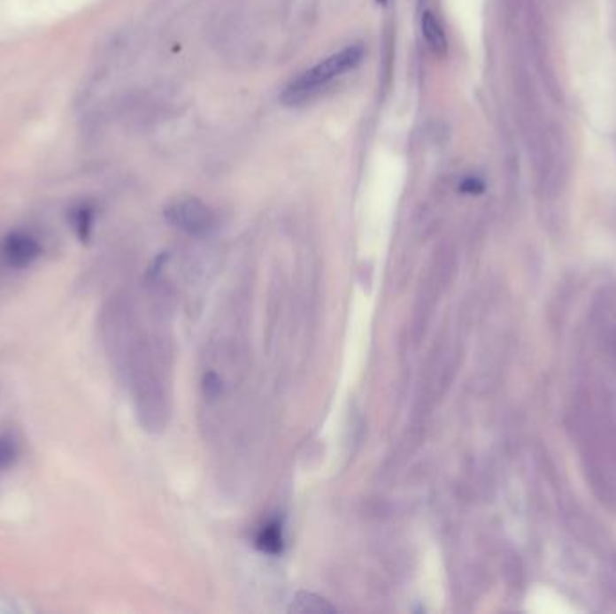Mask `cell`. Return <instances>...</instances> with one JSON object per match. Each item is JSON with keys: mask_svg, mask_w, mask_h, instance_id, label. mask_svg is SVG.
I'll return each instance as SVG.
<instances>
[{"mask_svg": "<svg viewBox=\"0 0 616 614\" xmlns=\"http://www.w3.org/2000/svg\"><path fill=\"white\" fill-rule=\"evenodd\" d=\"M363 57H365V47L358 45V43L341 49L339 53L328 57L327 60H323L316 67L303 73L296 81H292L289 85V88L283 92L281 101L287 105L297 104V101L308 97L312 92H316L321 87H325L327 83H330L332 80L355 69L358 64L363 62Z\"/></svg>", "mask_w": 616, "mask_h": 614, "instance_id": "cell-1", "label": "cell"}, {"mask_svg": "<svg viewBox=\"0 0 616 614\" xmlns=\"http://www.w3.org/2000/svg\"><path fill=\"white\" fill-rule=\"evenodd\" d=\"M165 217L173 227L193 236L210 234L217 224L212 210L193 196H182L170 202L165 210Z\"/></svg>", "mask_w": 616, "mask_h": 614, "instance_id": "cell-2", "label": "cell"}, {"mask_svg": "<svg viewBox=\"0 0 616 614\" xmlns=\"http://www.w3.org/2000/svg\"><path fill=\"white\" fill-rule=\"evenodd\" d=\"M42 254L38 240L24 231H13L0 242V258L10 269H27Z\"/></svg>", "mask_w": 616, "mask_h": 614, "instance_id": "cell-3", "label": "cell"}, {"mask_svg": "<svg viewBox=\"0 0 616 614\" xmlns=\"http://www.w3.org/2000/svg\"><path fill=\"white\" fill-rule=\"evenodd\" d=\"M422 31H424V36H426L429 47L435 50L436 55L443 57L447 53V38H445V33H443L440 22L436 20V17L431 12H426L422 15Z\"/></svg>", "mask_w": 616, "mask_h": 614, "instance_id": "cell-4", "label": "cell"}, {"mask_svg": "<svg viewBox=\"0 0 616 614\" xmlns=\"http://www.w3.org/2000/svg\"><path fill=\"white\" fill-rule=\"evenodd\" d=\"M334 610L335 607L330 605L328 600L314 593H299L290 605V612H299V614H327Z\"/></svg>", "mask_w": 616, "mask_h": 614, "instance_id": "cell-5", "label": "cell"}, {"mask_svg": "<svg viewBox=\"0 0 616 614\" xmlns=\"http://www.w3.org/2000/svg\"><path fill=\"white\" fill-rule=\"evenodd\" d=\"M256 546H258L264 553L269 555H278L283 551V530L278 521L267 523L258 537H256Z\"/></svg>", "mask_w": 616, "mask_h": 614, "instance_id": "cell-6", "label": "cell"}, {"mask_svg": "<svg viewBox=\"0 0 616 614\" xmlns=\"http://www.w3.org/2000/svg\"><path fill=\"white\" fill-rule=\"evenodd\" d=\"M71 224L74 227V233L76 236L87 243L90 240V234H92V226H94V211L90 206H87V203H83V206H78L71 211Z\"/></svg>", "mask_w": 616, "mask_h": 614, "instance_id": "cell-7", "label": "cell"}, {"mask_svg": "<svg viewBox=\"0 0 616 614\" xmlns=\"http://www.w3.org/2000/svg\"><path fill=\"white\" fill-rule=\"evenodd\" d=\"M19 456V443L13 434L0 436V471L10 469Z\"/></svg>", "mask_w": 616, "mask_h": 614, "instance_id": "cell-8", "label": "cell"}, {"mask_svg": "<svg viewBox=\"0 0 616 614\" xmlns=\"http://www.w3.org/2000/svg\"><path fill=\"white\" fill-rule=\"evenodd\" d=\"M461 189L467 191V193H481L483 191V182H480L478 179H467L464 180V184H461Z\"/></svg>", "mask_w": 616, "mask_h": 614, "instance_id": "cell-9", "label": "cell"}, {"mask_svg": "<svg viewBox=\"0 0 616 614\" xmlns=\"http://www.w3.org/2000/svg\"><path fill=\"white\" fill-rule=\"evenodd\" d=\"M379 3H381V4H384V3H386V0H379Z\"/></svg>", "mask_w": 616, "mask_h": 614, "instance_id": "cell-10", "label": "cell"}]
</instances>
